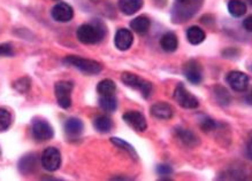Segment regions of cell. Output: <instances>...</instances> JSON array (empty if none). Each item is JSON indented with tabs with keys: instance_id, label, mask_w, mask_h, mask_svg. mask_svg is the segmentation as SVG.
<instances>
[{
	"instance_id": "ac0fdd59",
	"label": "cell",
	"mask_w": 252,
	"mask_h": 181,
	"mask_svg": "<svg viewBox=\"0 0 252 181\" xmlns=\"http://www.w3.org/2000/svg\"><path fill=\"white\" fill-rule=\"evenodd\" d=\"M176 136L180 139V141H181L183 145H186L187 147H190V148H192V147H195L198 145V138L193 134L191 131H189V129H176Z\"/></svg>"
},
{
	"instance_id": "4316f807",
	"label": "cell",
	"mask_w": 252,
	"mask_h": 181,
	"mask_svg": "<svg viewBox=\"0 0 252 181\" xmlns=\"http://www.w3.org/2000/svg\"><path fill=\"white\" fill-rule=\"evenodd\" d=\"M111 141H112V143H113V145L119 147V148H121L122 150H126V152H127L129 155L132 157V158L137 159V153L135 152L134 147L129 145L128 142H126L122 139H119V138H112Z\"/></svg>"
},
{
	"instance_id": "9c48e42d",
	"label": "cell",
	"mask_w": 252,
	"mask_h": 181,
	"mask_svg": "<svg viewBox=\"0 0 252 181\" xmlns=\"http://www.w3.org/2000/svg\"><path fill=\"white\" fill-rule=\"evenodd\" d=\"M227 83L234 91L244 92L249 86V78L241 71H230L226 77Z\"/></svg>"
},
{
	"instance_id": "d6a6232c",
	"label": "cell",
	"mask_w": 252,
	"mask_h": 181,
	"mask_svg": "<svg viewBox=\"0 0 252 181\" xmlns=\"http://www.w3.org/2000/svg\"><path fill=\"white\" fill-rule=\"evenodd\" d=\"M247 153L250 158L252 159V133L249 136V140H248V146H247Z\"/></svg>"
},
{
	"instance_id": "44dd1931",
	"label": "cell",
	"mask_w": 252,
	"mask_h": 181,
	"mask_svg": "<svg viewBox=\"0 0 252 181\" xmlns=\"http://www.w3.org/2000/svg\"><path fill=\"white\" fill-rule=\"evenodd\" d=\"M94 126L98 132L108 133L112 129V128H113V122H112V119L108 116L101 115L98 116L97 118H94Z\"/></svg>"
},
{
	"instance_id": "277c9868",
	"label": "cell",
	"mask_w": 252,
	"mask_h": 181,
	"mask_svg": "<svg viewBox=\"0 0 252 181\" xmlns=\"http://www.w3.org/2000/svg\"><path fill=\"white\" fill-rule=\"evenodd\" d=\"M178 6L173 8V20L174 22H183L186 20L190 19L193 13L197 11L198 6H197V0H187V1L179 2Z\"/></svg>"
},
{
	"instance_id": "83f0119b",
	"label": "cell",
	"mask_w": 252,
	"mask_h": 181,
	"mask_svg": "<svg viewBox=\"0 0 252 181\" xmlns=\"http://www.w3.org/2000/svg\"><path fill=\"white\" fill-rule=\"evenodd\" d=\"M216 97L217 100L219 101V103L221 104H228L230 102V95L228 93L226 88L218 86L216 88Z\"/></svg>"
},
{
	"instance_id": "52a82bcc",
	"label": "cell",
	"mask_w": 252,
	"mask_h": 181,
	"mask_svg": "<svg viewBox=\"0 0 252 181\" xmlns=\"http://www.w3.org/2000/svg\"><path fill=\"white\" fill-rule=\"evenodd\" d=\"M174 100L186 109H196L199 105V102L195 95L190 93L183 84H179L174 92Z\"/></svg>"
},
{
	"instance_id": "4dcf8cb0",
	"label": "cell",
	"mask_w": 252,
	"mask_h": 181,
	"mask_svg": "<svg viewBox=\"0 0 252 181\" xmlns=\"http://www.w3.org/2000/svg\"><path fill=\"white\" fill-rule=\"evenodd\" d=\"M157 172H158L160 176H169V174L173 172V170L169 165H159L157 167Z\"/></svg>"
},
{
	"instance_id": "f546056e",
	"label": "cell",
	"mask_w": 252,
	"mask_h": 181,
	"mask_svg": "<svg viewBox=\"0 0 252 181\" xmlns=\"http://www.w3.org/2000/svg\"><path fill=\"white\" fill-rule=\"evenodd\" d=\"M13 54H14V52H13L11 45H8V44L0 45V56H12Z\"/></svg>"
},
{
	"instance_id": "e0dca14e",
	"label": "cell",
	"mask_w": 252,
	"mask_h": 181,
	"mask_svg": "<svg viewBox=\"0 0 252 181\" xmlns=\"http://www.w3.org/2000/svg\"><path fill=\"white\" fill-rule=\"evenodd\" d=\"M160 46H161V49L163 51H166V52L168 53L175 52L179 47L178 37H176L175 33L173 32L165 33V35L161 37V39H160Z\"/></svg>"
},
{
	"instance_id": "7c38bea8",
	"label": "cell",
	"mask_w": 252,
	"mask_h": 181,
	"mask_svg": "<svg viewBox=\"0 0 252 181\" xmlns=\"http://www.w3.org/2000/svg\"><path fill=\"white\" fill-rule=\"evenodd\" d=\"M51 15L57 22H69L74 16V11L70 5L66 2H59L52 8Z\"/></svg>"
},
{
	"instance_id": "f1b7e54d",
	"label": "cell",
	"mask_w": 252,
	"mask_h": 181,
	"mask_svg": "<svg viewBox=\"0 0 252 181\" xmlns=\"http://www.w3.org/2000/svg\"><path fill=\"white\" fill-rule=\"evenodd\" d=\"M200 128H202L205 132H210V131H212V129H214V128H216V122H214L213 119L206 117V118H204L202 122H200Z\"/></svg>"
},
{
	"instance_id": "1f68e13d",
	"label": "cell",
	"mask_w": 252,
	"mask_h": 181,
	"mask_svg": "<svg viewBox=\"0 0 252 181\" xmlns=\"http://www.w3.org/2000/svg\"><path fill=\"white\" fill-rule=\"evenodd\" d=\"M243 26H244V29L247 30V31L252 32V15L248 16V18L244 20Z\"/></svg>"
},
{
	"instance_id": "5bb4252c",
	"label": "cell",
	"mask_w": 252,
	"mask_h": 181,
	"mask_svg": "<svg viewBox=\"0 0 252 181\" xmlns=\"http://www.w3.org/2000/svg\"><path fill=\"white\" fill-rule=\"evenodd\" d=\"M64 133L69 139H77L80 138L82 132H83L84 125L83 122L78 118H69L64 123Z\"/></svg>"
},
{
	"instance_id": "836d02e7",
	"label": "cell",
	"mask_w": 252,
	"mask_h": 181,
	"mask_svg": "<svg viewBox=\"0 0 252 181\" xmlns=\"http://www.w3.org/2000/svg\"><path fill=\"white\" fill-rule=\"evenodd\" d=\"M179 2H183V1H187V0H178Z\"/></svg>"
},
{
	"instance_id": "7a4b0ae2",
	"label": "cell",
	"mask_w": 252,
	"mask_h": 181,
	"mask_svg": "<svg viewBox=\"0 0 252 181\" xmlns=\"http://www.w3.org/2000/svg\"><path fill=\"white\" fill-rule=\"evenodd\" d=\"M63 63L67 64V66H71L76 69L81 70L82 73L87 75H97L99 74L103 67L99 62L94 60H89V59H83V57L76 56V55H69L66 56L63 60Z\"/></svg>"
},
{
	"instance_id": "ffe728a7",
	"label": "cell",
	"mask_w": 252,
	"mask_h": 181,
	"mask_svg": "<svg viewBox=\"0 0 252 181\" xmlns=\"http://www.w3.org/2000/svg\"><path fill=\"white\" fill-rule=\"evenodd\" d=\"M151 26V21L146 16H138L130 22V28L138 35H145Z\"/></svg>"
},
{
	"instance_id": "30bf717a",
	"label": "cell",
	"mask_w": 252,
	"mask_h": 181,
	"mask_svg": "<svg viewBox=\"0 0 252 181\" xmlns=\"http://www.w3.org/2000/svg\"><path fill=\"white\" fill-rule=\"evenodd\" d=\"M122 118L135 131L144 132L146 128H148L144 115L141 114L139 111H127L122 116Z\"/></svg>"
},
{
	"instance_id": "ba28073f",
	"label": "cell",
	"mask_w": 252,
	"mask_h": 181,
	"mask_svg": "<svg viewBox=\"0 0 252 181\" xmlns=\"http://www.w3.org/2000/svg\"><path fill=\"white\" fill-rule=\"evenodd\" d=\"M32 132L33 138L37 141H47V140L52 139L53 136V129L49 122L44 121V119H35L32 122Z\"/></svg>"
},
{
	"instance_id": "9a60e30c",
	"label": "cell",
	"mask_w": 252,
	"mask_h": 181,
	"mask_svg": "<svg viewBox=\"0 0 252 181\" xmlns=\"http://www.w3.org/2000/svg\"><path fill=\"white\" fill-rule=\"evenodd\" d=\"M151 114L158 119H169L173 116V109L166 102H157L151 107Z\"/></svg>"
},
{
	"instance_id": "2e32d148",
	"label": "cell",
	"mask_w": 252,
	"mask_h": 181,
	"mask_svg": "<svg viewBox=\"0 0 252 181\" xmlns=\"http://www.w3.org/2000/svg\"><path fill=\"white\" fill-rule=\"evenodd\" d=\"M143 7V0H120L119 8L126 15H132Z\"/></svg>"
},
{
	"instance_id": "d6986e66",
	"label": "cell",
	"mask_w": 252,
	"mask_h": 181,
	"mask_svg": "<svg viewBox=\"0 0 252 181\" xmlns=\"http://www.w3.org/2000/svg\"><path fill=\"white\" fill-rule=\"evenodd\" d=\"M37 166V158L33 154L22 157L19 162V170L23 174H29L33 172Z\"/></svg>"
},
{
	"instance_id": "603a6c76",
	"label": "cell",
	"mask_w": 252,
	"mask_h": 181,
	"mask_svg": "<svg viewBox=\"0 0 252 181\" xmlns=\"http://www.w3.org/2000/svg\"><path fill=\"white\" fill-rule=\"evenodd\" d=\"M187 39L192 45H198V44L203 43L204 39H205V32L198 28V26H191L187 31Z\"/></svg>"
},
{
	"instance_id": "4fadbf2b",
	"label": "cell",
	"mask_w": 252,
	"mask_h": 181,
	"mask_svg": "<svg viewBox=\"0 0 252 181\" xmlns=\"http://www.w3.org/2000/svg\"><path fill=\"white\" fill-rule=\"evenodd\" d=\"M134 43V37L130 30L128 29H119L114 38L115 47L120 51H127L131 47Z\"/></svg>"
},
{
	"instance_id": "7402d4cb",
	"label": "cell",
	"mask_w": 252,
	"mask_h": 181,
	"mask_svg": "<svg viewBox=\"0 0 252 181\" xmlns=\"http://www.w3.org/2000/svg\"><path fill=\"white\" fill-rule=\"evenodd\" d=\"M99 107L104 111L114 112L118 108V100L115 98V95H100Z\"/></svg>"
},
{
	"instance_id": "8fae6325",
	"label": "cell",
	"mask_w": 252,
	"mask_h": 181,
	"mask_svg": "<svg viewBox=\"0 0 252 181\" xmlns=\"http://www.w3.org/2000/svg\"><path fill=\"white\" fill-rule=\"evenodd\" d=\"M183 74L191 84H199L202 81V67L195 60H190L183 67Z\"/></svg>"
},
{
	"instance_id": "d4e9b609",
	"label": "cell",
	"mask_w": 252,
	"mask_h": 181,
	"mask_svg": "<svg viewBox=\"0 0 252 181\" xmlns=\"http://www.w3.org/2000/svg\"><path fill=\"white\" fill-rule=\"evenodd\" d=\"M115 90H117V86H115L114 81L111 79L101 80L97 86V92L99 95H113Z\"/></svg>"
},
{
	"instance_id": "cb8c5ba5",
	"label": "cell",
	"mask_w": 252,
	"mask_h": 181,
	"mask_svg": "<svg viewBox=\"0 0 252 181\" xmlns=\"http://www.w3.org/2000/svg\"><path fill=\"white\" fill-rule=\"evenodd\" d=\"M228 11L234 18H241L247 13V5L242 0H230L228 2Z\"/></svg>"
},
{
	"instance_id": "d590c367",
	"label": "cell",
	"mask_w": 252,
	"mask_h": 181,
	"mask_svg": "<svg viewBox=\"0 0 252 181\" xmlns=\"http://www.w3.org/2000/svg\"><path fill=\"white\" fill-rule=\"evenodd\" d=\"M0 156H1V150H0Z\"/></svg>"
},
{
	"instance_id": "e575fe53",
	"label": "cell",
	"mask_w": 252,
	"mask_h": 181,
	"mask_svg": "<svg viewBox=\"0 0 252 181\" xmlns=\"http://www.w3.org/2000/svg\"><path fill=\"white\" fill-rule=\"evenodd\" d=\"M250 98H251V101H252V92H251V94H250Z\"/></svg>"
},
{
	"instance_id": "5b68a950",
	"label": "cell",
	"mask_w": 252,
	"mask_h": 181,
	"mask_svg": "<svg viewBox=\"0 0 252 181\" xmlns=\"http://www.w3.org/2000/svg\"><path fill=\"white\" fill-rule=\"evenodd\" d=\"M74 85L70 81H58L54 87L57 102L61 108L68 109L71 105V91Z\"/></svg>"
},
{
	"instance_id": "3957f363",
	"label": "cell",
	"mask_w": 252,
	"mask_h": 181,
	"mask_svg": "<svg viewBox=\"0 0 252 181\" xmlns=\"http://www.w3.org/2000/svg\"><path fill=\"white\" fill-rule=\"evenodd\" d=\"M121 80L128 87L134 88L136 91L141 92V94L145 99H148L152 94V85L149 81H146L143 78L138 77L137 75L130 73H124L121 76Z\"/></svg>"
},
{
	"instance_id": "484cf974",
	"label": "cell",
	"mask_w": 252,
	"mask_h": 181,
	"mask_svg": "<svg viewBox=\"0 0 252 181\" xmlns=\"http://www.w3.org/2000/svg\"><path fill=\"white\" fill-rule=\"evenodd\" d=\"M12 124V115L7 109L0 108V132H4L9 129Z\"/></svg>"
},
{
	"instance_id": "6da1fadb",
	"label": "cell",
	"mask_w": 252,
	"mask_h": 181,
	"mask_svg": "<svg viewBox=\"0 0 252 181\" xmlns=\"http://www.w3.org/2000/svg\"><path fill=\"white\" fill-rule=\"evenodd\" d=\"M105 35H106V28L103 26V23L98 21L81 26L76 31L77 39L86 45L100 43L104 39Z\"/></svg>"
},
{
	"instance_id": "8992f818",
	"label": "cell",
	"mask_w": 252,
	"mask_h": 181,
	"mask_svg": "<svg viewBox=\"0 0 252 181\" xmlns=\"http://www.w3.org/2000/svg\"><path fill=\"white\" fill-rule=\"evenodd\" d=\"M40 163H42V166L46 171L54 172V171H57L61 165L60 152L57 148H54V147L46 148L43 152L42 157H40Z\"/></svg>"
}]
</instances>
